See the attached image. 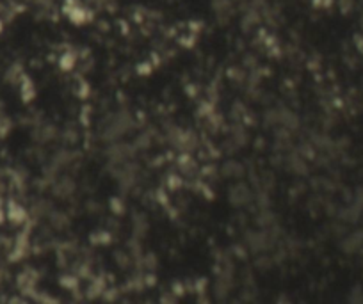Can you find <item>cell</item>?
Segmentation results:
<instances>
[{
    "mask_svg": "<svg viewBox=\"0 0 363 304\" xmlns=\"http://www.w3.org/2000/svg\"><path fill=\"white\" fill-rule=\"evenodd\" d=\"M75 61H77V59H75L73 54H64L63 57H61V68L66 71L71 70V68L75 66Z\"/></svg>",
    "mask_w": 363,
    "mask_h": 304,
    "instance_id": "obj_6",
    "label": "cell"
},
{
    "mask_svg": "<svg viewBox=\"0 0 363 304\" xmlns=\"http://www.w3.org/2000/svg\"><path fill=\"white\" fill-rule=\"evenodd\" d=\"M6 217H8L13 224H22V222L27 219V212H25V208L22 207V205H18L16 201H9Z\"/></svg>",
    "mask_w": 363,
    "mask_h": 304,
    "instance_id": "obj_1",
    "label": "cell"
},
{
    "mask_svg": "<svg viewBox=\"0 0 363 304\" xmlns=\"http://www.w3.org/2000/svg\"><path fill=\"white\" fill-rule=\"evenodd\" d=\"M66 15H68V18L77 25L86 22V11H84L80 6H70V8L66 9Z\"/></svg>",
    "mask_w": 363,
    "mask_h": 304,
    "instance_id": "obj_3",
    "label": "cell"
},
{
    "mask_svg": "<svg viewBox=\"0 0 363 304\" xmlns=\"http://www.w3.org/2000/svg\"><path fill=\"white\" fill-rule=\"evenodd\" d=\"M61 285L64 286V288H77V279L75 277H63L61 279Z\"/></svg>",
    "mask_w": 363,
    "mask_h": 304,
    "instance_id": "obj_7",
    "label": "cell"
},
{
    "mask_svg": "<svg viewBox=\"0 0 363 304\" xmlns=\"http://www.w3.org/2000/svg\"><path fill=\"white\" fill-rule=\"evenodd\" d=\"M20 93H22V98L24 101H31L36 94V89L32 86V82L29 80L27 77H22V86H20Z\"/></svg>",
    "mask_w": 363,
    "mask_h": 304,
    "instance_id": "obj_4",
    "label": "cell"
},
{
    "mask_svg": "<svg viewBox=\"0 0 363 304\" xmlns=\"http://www.w3.org/2000/svg\"><path fill=\"white\" fill-rule=\"evenodd\" d=\"M230 201L233 203L235 207H242L244 203L250 201V191L244 184L235 185L233 189L230 191Z\"/></svg>",
    "mask_w": 363,
    "mask_h": 304,
    "instance_id": "obj_2",
    "label": "cell"
},
{
    "mask_svg": "<svg viewBox=\"0 0 363 304\" xmlns=\"http://www.w3.org/2000/svg\"><path fill=\"white\" fill-rule=\"evenodd\" d=\"M2 29H4V24H2V20H0V32H2Z\"/></svg>",
    "mask_w": 363,
    "mask_h": 304,
    "instance_id": "obj_8",
    "label": "cell"
},
{
    "mask_svg": "<svg viewBox=\"0 0 363 304\" xmlns=\"http://www.w3.org/2000/svg\"><path fill=\"white\" fill-rule=\"evenodd\" d=\"M223 175L224 176H238L242 175V166L238 164V162H233V160H230V162H226L223 168Z\"/></svg>",
    "mask_w": 363,
    "mask_h": 304,
    "instance_id": "obj_5",
    "label": "cell"
}]
</instances>
